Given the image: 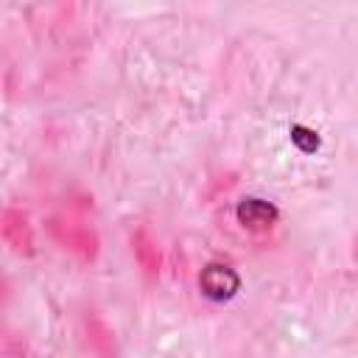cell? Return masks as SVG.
<instances>
[{
    "instance_id": "cell-1",
    "label": "cell",
    "mask_w": 358,
    "mask_h": 358,
    "mask_svg": "<svg viewBox=\"0 0 358 358\" xmlns=\"http://www.w3.org/2000/svg\"><path fill=\"white\" fill-rule=\"evenodd\" d=\"M199 291L210 302H229L241 291V277L229 263L210 260L199 274Z\"/></svg>"
},
{
    "instance_id": "cell-2",
    "label": "cell",
    "mask_w": 358,
    "mask_h": 358,
    "mask_svg": "<svg viewBox=\"0 0 358 358\" xmlns=\"http://www.w3.org/2000/svg\"><path fill=\"white\" fill-rule=\"evenodd\" d=\"M235 218L243 229L249 232H268L277 221H280V210L266 201V199H257V196H246L238 201L235 207Z\"/></svg>"
},
{
    "instance_id": "cell-3",
    "label": "cell",
    "mask_w": 358,
    "mask_h": 358,
    "mask_svg": "<svg viewBox=\"0 0 358 358\" xmlns=\"http://www.w3.org/2000/svg\"><path fill=\"white\" fill-rule=\"evenodd\" d=\"M291 143H294L302 154H316V151L322 148V137H319L313 129L302 126V123H294V126H291Z\"/></svg>"
}]
</instances>
